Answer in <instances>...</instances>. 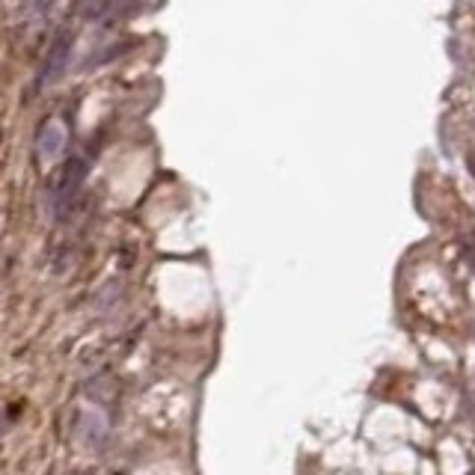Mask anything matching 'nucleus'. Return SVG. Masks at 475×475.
Wrapping results in <instances>:
<instances>
[{
	"mask_svg": "<svg viewBox=\"0 0 475 475\" xmlns=\"http://www.w3.org/2000/svg\"><path fill=\"white\" fill-rule=\"evenodd\" d=\"M72 45H75V33H72V30L60 33V36L54 39V45H51L48 57H45V66H42V75H39V84H42V86L57 84L60 77L66 75L68 57H72Z\"/></svg>",
	"mask_w": 475,
	"mask_h": 475,
	"instance_id": "f257e3e1",
	"label": "nucleus"
},
{
	"mask_svg": "<svg viewBox=\"0 0 475 475\" xmlns=\"http://www.w3.org/2000/svg\"><path fill=\"white\" fill-rule=\"evenodd\" d=\"M63 137H66V131H63V128L48 125V128H45V134H42L39 152L45 155V157H54V155H57V149H60V140H63Z\"/></svg>",
	"mask_w": 475,
	"mask_h": 475,
	"instance_id": "7ed1b4c3",
	"label": "nucleus"
},
{
	"mask_svg": "<svg viewBox=\"0 0 475 475\" xmlns=\"http://www.w3.org/2000/svg\"><path fill=\"white\" fill-rule=\"evenodd\" d=\"M84 175H86V164L84 157H68L63 173H60V181H57V211L63 214V211L72 208V202L77 197V190H81L84 184Z\"/></svg>",
	"mask_w": 475,
	"mask_h": 475,
	"instance_id": "f03ea898",
	"label": "nucleus"
}]
</instances>
